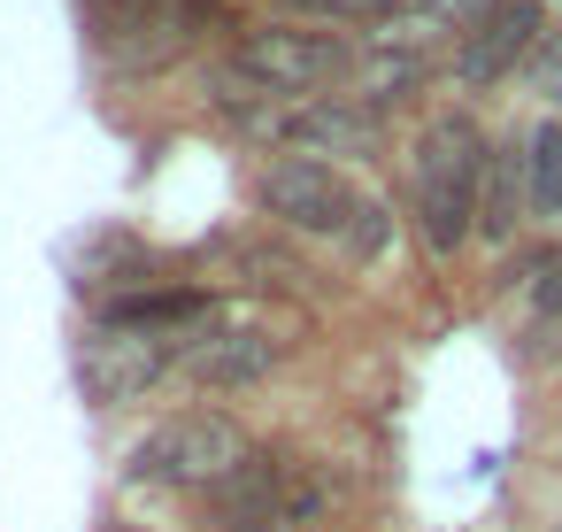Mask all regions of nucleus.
Returning <instances> with one entry per match:
<instances>
[{"instance_id":"nucleus-1","label":"nucleus","mask_w":562,"mask_h":532,"mask_svg":"<svg viewBox=\"0 0 562 532\" xmlns=\"http://www.w3.org/2000/svg\"><path fill=\"white\" fill-rule=\"evenodd\" d=\"M255 201H262V217H278L285 232L339 240L355 263H378V255H385V209H378L347 170H331V163H316V155H278V163H262Z\"/></svg>"},{"instance_id":"nucleus-2","label":"nucleus","mask_w":562,"mask_h":532,"mask_svg":"<svg viewBox=\"0 0 562 532\" xmlns=\"http://www.w3.org/2000/svg\"><path fill=\"white\" fill-rule=\"evenodd\" d=\"M485 132L470 117H431L416 140V193H408V224L431 255H454L477 240V178H485Z\"/></svg>"},{"instance_id":"nucleus-3","label":"nucleus","mask_w":562,"mask_h":532,"mask_svg":"<svg viewBox=\"0 0 562 532\" xmlns=\"http://www.w3.org/2000/svg\"><path fill=\"white\" fill-rule=\"evenodd\" d=\"M324 509H331V486L293 447H247V463L224 486H209L216 532H293V524H316Z\"/></svg>"},{"instance_id":"nucleus-4","label":"nucleus","mask_w":562,"mask_h":532,"mask_svg":"<svg viewBox=\"0 0 562 532\" xmlns=\"http://www.w3.org/2000/svg\"><path fill=\"white\" fill-rule=\"evenodd\" d=\"M224 124L255 147H278V155H362L378 140V109L362 101H278V93H224Z\"/></svg>"},{"instance_id":"nucleus-5","label":"nucleus","mask_w":562,"mask_h":532,"mask_svg":"<svg viewBox=\"0 0 562 532\" xmlns=\"http://www.w3.org/2000/svg\"><path fill=\"white\" fill-rule=\"evenodd\" d=\"M232 63L255 93H278V101H316L324 86L355 78V47L339 32H308V24H262L239 40Z\"/></svg>"},{"instance_id":"nucleus-6","label":"nucleus","mask_w":562,"mask_h":532,"mask_svg":"<svg viewBox=\"0 0 562 532\" xmlns=\"http://www.w3.org/2000/svg\"><path fill=\"white\" fill-rule=\"evenodd\" d=\"M239 463H247V440H239V424L216 417V409H186V417L155 424V432L139 440V455H132V470H139L147 486H178V494H209V486H224Z\"/></svg>"},{"instance_id":"nucleus-7","label":"nucleus","mask_w":562,"mask_h":532,"mask_svg":"<svg viewBox=\"0 0 562 532\" xmlns=\"http://www.w3.org/2000/svg\"><path fill=\"white\" fill-rule=\"evenodd\" d=\"M539 40H547V9H539V0H485V16H470V32L454 47V78L470 93H493Z\"/></svg>"},{"instance_id":"nucleus-8","label":"nucleus","mask_w":562,"mask_h":532,"mask_svg":"<svg viewBox=\"0 0 562 532\" xmlns=\"http://www.w3.org/2000/svg\"><path fill=\"white\" fill-rule=\"evenodd\" d=\"M170 363H178L170 340H155V332H124V324H101V332L78 347V386H86L93 401H139Z\"/></svg>"},{"instance_id":"nucleus-9","label":"nucleus","mask_w":562,"mask_h":532,"mask_svg":"<svg viewBox=\"0 0 562 532\" xmlns=\"http://www.w3.org/2000/svg\"><path fill=\"white\" fill-rule=\"evenodd\" d=\"M278 355H285V340L262 332V324H209L178 347V370L201 378V386H255V378L278 370Z\"/></svg>"},{"instance_id":"nucleus-10","label":"nucleus","mask_w":562,"mask_h":532,"mask_svg":"<svg viewBox=\"0 0 562 532\" xmlns=\"http://www.w3.org/2000/svg\"><path fill=\"white\" fill-rule=\"evenodd\" d=\"M524 217H531V201H524V147H493L485 155V178H477V232L485 240H508Z\"/></svg>"},{"instance_id":"nucleus-11","label":"nucleus","mask_w":562,"mask_h":532,"mask_svg":"<svg viewBox=\"0 0 562 532\" xmlns=\"http://www.w3.org/2000/svg\"><path fill=\"white\" fill-rule=\"evenodd\" d=\"M524 309H531V355H562V240H547L524 263Z\"/></svg>"},{"instance_id":"nucleus-12","label":"nucleus","mask_w":562,"mask_h":532,"mask_svg":"<svg viewBox=\"0 0 562 532\" xmlns=\"http://www.w3.org/2000/svg\"><path fill=\"white\" fill-rule=\"evenodd\" d=\"M201 317V293L193 286H162V293H116L109 301V324H124V332H178V324H193Z\"/></svg>"},{"instance_id":"nucleus-13","label":"nucleus","mask_w":562,"mask_h":532,"mask_svg":"<svg viewBox=\"0 0 562 532\" xmlns=\"http://www.w3.org/2000/svg\"><path fill=\"white\" fill-rule=\"evenodd\" d=\"M524 201L531 217H562V117H547L524 140Z\"/></svg>"},{"instance_id":"nucleus-14","label":"nucleus","mask_w":562,"mask_h":532,"mask_svg":"<svg viewBox=\"0 0 562 532\" xmlns=\"http://www.w3.org/2000/svg\"><path fill=\"white\" fill-rule=\"evenodd\" d=\"M155 9V0H86V16L101 24V32H124V24H139Z\"/></svg>"},{"instance_id":"nucleus-15","label":"nucleus","mask_w":562,"mask_h":532,"mask_svg":"<svg viewBox=\"0 0 562 532\" xmlns=\"http://www.w3.org/2000/svg\"><path fill=\"white\" fill-rule=\"evenodd\" d=\"M531 70H539V86H547V93H562V32L531 47Z\"/></svg>"},{"instance_id":"nucleus-16","label":"nucleus","mask_w":562,"mask_h":532,"mask_svg":"<svg viewBox=\"0 0 562 532\" xmlns=\"http://www.w3.org/2000/svg\"><path fill=\"white\" fill-rule=\"evenodd\" d=\"M454 9H470V0H408V9H401V16H424V24H447Z\"/></svg>"},{"instance_id":"nucleus-17","label":"nucleus","mask_w":562,"mask_h":532,"mask_svg":"<svg viewBox=\"0 0 562 532\" xmlns=\"http://www.w3.org/2000/svg\"><path fill=\"white\" fill-rule=\"evenodd\" d=\"M554 532H562V524H554Z\"/></svg>"}]
</instances>
